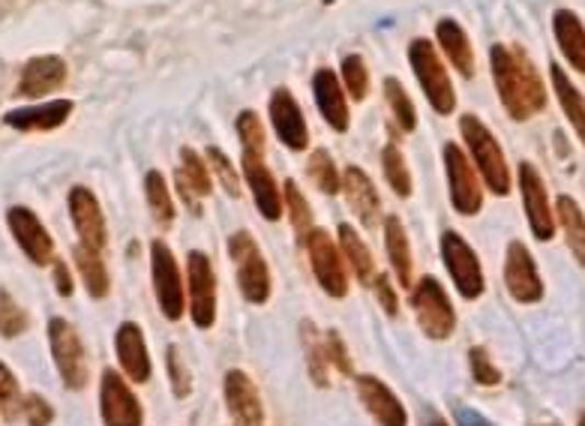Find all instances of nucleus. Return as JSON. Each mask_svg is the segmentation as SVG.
<instances>
[{
  "mask_svg": "<svg viewBox=\"0 0 585 426\" xmlns=\"http://www.w3.org/2000/svg\"><path fill=\"white\" fill-rule=\"evenodd\" d=\"M339 244H342V256H346V261L351 265V270H355V277H358L363 285H370V282H375V261H372V253L367 249V244L360 240V235L351 228V225H339Z\"/></svg>",
  "mask_w": 585,
  "mask_h": 426,
  "instance_id": "obj_31",
  "label": "nucleus"
},
{
  "mask_svg": "<svg viewBox=\"0 0 585 426\" xmlns=\"http://www.w3.org/2000/svg\"><path fill=\"white\" fill-rule=\"evenodd\" d=\"M552 31L562 45L564 57L574 64V69L585 72V27L580 22V15L571 10H559L552 15Z\"/></svg>",
  "mask_w": 585,
  "mask_h": 426,
  "instance_id": "obj_27",
  "label": "nucleus"
},
{
  "mask_svg": "<svg viewBox=\"0 0 585 426\" xmlns=\"http://www.w3.org/2000/svg\"><path fill=\"white\" fill-rule=\"evenodd\" d=\"M244 178H247L249 190L256 195L261 216L268 220H280L282 216V192L277 190V180L270 175V169L265 166V157H252L244 154Z\"/></svg>",
  "mask_w": 585,
  "mask_h": 426,
  "instance_id": "obj_24",
  "label": "nucleus"
},
{
  "mask_svg": "<svg viewBox=\"0 0 585 426\" xmlns=\"http://www.w3.org/2000/svg\"><path fill=\"white\" fill-rule=\"evenodd\" d=\"M301 343H304L306 363H310V375H313V382L318 384V388H327L325 343L318 339V334H315V327L310 325V322H304V325H301Z\"/></svg>",
  "mask_w": 585,
  "mask_h": 426,
  "instance_id": "obj_35",
  "label": "nucleus"
},
{
  "mask_svg": "<svg viewBox=\"0 0 585 426\" xmlns=\"http://www.w3.org/2000/svg\"><path fill=\"white\" fill-rule=\"evenodd\" d=\"M429 426H448V424H445V421H432V424H429Z\"/></svg>",
  "mask_w": 585,
  "mask_h": 426,
  "instance_id": "obj_51",
  "label": "nucleus"
},
{
  "mask_svg": "<svg viewBox=\"0 0 585 426\" xmlns=\"http://www.w3.org/2000/svg\"><path fill=\"white\" fill-rule=\"evenodd\" d=\"M310 261H313V273L318 285L325 289L330 298H346L349 292V277H346V265L339 256L334 237L327 235L325 228H313L304 240Z\"/></svg>",
  "mask_w": 585,
  "mask_h": 426,
  "instance_id": "obj_7",
  "label": "nucleus"
},
{
  "mask_svg": "<svg viewBox=\"0 0 585 426\" xmlns=\"http://www.w3.org/2000/svg\"><path fill=\"white\" fill-rule=\"evenodd\" d=\"M169 375H171V388H175V396H187L190 393V372L183 367V358L175 346L169 348Z\"/></svg>",
  "mask_w": 585,
  "mask_h": 426,
  "instance_id": "obj_48",
  "label": "nucleus"
},
{
  "mask_svg": "<svg viewBox=\"0 0 585 426\" xmlns=\"http://www.w3.org/2000/svg\"><path fill=\"white\" fill-rule=\"evenodd\" d=\"M469 360H472V372H474V382L477 384H486V388H493V384L502 382V372L495 370L493 360L486 358L484 348H472V355H469Z\"/></svg>",
  "mask_w": 585,
  "mask_h": 426,
  "instance_id": "obj_46",
  "label": "nucleus"
},
{
  "mask_svg": "<svg viewBox=\"0 0 585 426\" xmlns=\"http://www.w3.org/2000/svg\"><path fill=\"white\" fill-rule=\"evenodd\" d=\"M228 256L235 258L237 285L249 303H265L270 298V270L261 258L259 244L247 232H237L228 240Z\"/></svg>",
  "mask_w": 585,
  "mask_h": 426,
  "instance_id": "obj_4",
  "label": "nucleus"
},
{
  "mask_svg": "<svg viewBox=\"0 0 585 426\" xmlns=\"http://www.w3.org/2000/svg\"><path fill=\"white\" fill-rule=\"evenodd\" d=\"M559 223H562L564 228V237H567V247H571V253L576 256V261L585 268V216L583 211L576 208L574 199H567V195H562L559 199Z\"/></svg>",
  "mask_w": 585,
  "mask_h": 426,
  "instance_id": "obj_33",
  "label": "nucleus"
},
{
  "mask_svg": "<svg viewBox=\"0 0 585 426\" xmlns=\"http://www.w3.org/2000/svg\"><path fill=\"white\" fill-rule=\"evenodd\" d=\"M150 261H154V285H157L159 310L169 322H178L183 315V282H180L178 261L162 240H154Z\"/></svg>",
  "mask_w": 585,
  "mask_h": 426,
  "instance_id": "obj_13",
  "label": "nucleus"
},
{
  "mask_svg": "<svg viewBox=\"0 0 585 426\" xmlns=\"http://www.w3.org/2000/svg\"><path fill=\"white\" fill-rule=\"evenodd\" d=\"M55 285L60 298H69V294H72V277H69L67 261H57V258H55Z\"/></svg>",
  "mask_w": 585,
  "mask_h": 426,
  "instance_id": "obj_50",
  "label": "nucleus"
},
{
  "mask_svg": "<svg viewBox=\"0 0 585 426\" xmlns=\"http://www.w3.org/2000/svg\"><path fill=\"white\" fill-rule=\"evenodd\" d=\"M285 204H289V213H292V225L297 240L304 244L306 235L313 232V213H310V204H306L304 192L294 187V180L285 183Z\"/></svg>",
  "mask_w": 585,
  "mask_h": 426,
  "instance_id": "obj_40",
  "label": "nucleus"
},
{
  "mask_svg": "<svg viewBox=\"0 0 585 426\" xmlns=\"http://www.w3.org/2000/svg\"><path fill=\"white\" fill-rule=\"evenodd\" d=\"M69 213H72V225L81 237V247L102 253L109 244V232H105V216H102L97 195L88 187H72L69 190Z\"/></svg>",
  "mask_w": 585,
  "mask_h": 426,
  "instance_id": "obj_14",
  "label": "nucleus"
},
{
  "mask_svg": "<svg viewBox=\"0 0 585 426\" xmlns=\"http://www.w3.org/2000/svg\"><path fill=\"white\" fill-rule=\"evenodd\" d=\"M382 166H384V178L391 183V190H394L400 199H408V195H412V175H408V166H405L400 147L396 145L384 147Z\"/></svg>",
  "mask_w": 585,
  "mask_h": 426,
  "instance_id": "obj_36",
  "label": "nucleus"
},
{
  "mask_svg": "<svg viewBox=\"0 0 585 426\" xmlns=\"http://www.w3.org/2000/svg\"><path fill=\"white\" fill-rule=\"evenodd\" d=\"M313 93L318 112L325 114V121L337 133H346L349 130V105H346V97H342V85H339L337 72L334 69H315L313 76Z\"/></svg>",
  "mask_w": 585,
  "mask_h": 426,
  "instance_id": "obj_23",
  "label": "nucleus"
},
{
  "mask_svg": "<svg viewBox=\"0 0 585 426\" xmlns=\"http://www.w3.org/2000/svg\"><path fill=\"white\" fill-rule=\"evenodd\" d=\"M100 412L105 426H142L145 415L135 393L126 388V382L114 370L102 372L100 384Z\"/></svg>",
  "mask_w": 585,
  "mask_h": 426,
  "instance_id": "obj_12",
  "label": "nucleus"
},
{
  "mask_svg": "<svg viewBox=\"0 0 585 426\" xmlns=\"http://www.w3.org/2000/svg\"><path fill=\"white\" fill-rule=\"evenodd\" d=\"M408 64L415 69L420 88L427 93L429 105L439 114H450L457 109V93H453V85H450L448 72L441 67L436 48L427 40H415L408 45Z\"/></svg>",
  "mask_w": 585,
  "mask_h": 426,
  "instance_id": "obj_3",
  "label": "nucleus"
},
{
  "mask_svg": "<svg viewBox=\"0 0 585 426\" xmlns=\"http://www.w3.org/2000/svg\"><path fill=\"white\" fill-rule=\"evenodd\" d=\"M22 412H24V417H27V424L31 426H48L52 421H55V408H52V405H48V400H45V396H40V393H31V396L24 400Z\"/></svg>",
  "mask_w": 585,
  "mask_h": 426,
  "instance_id": "obj_45",
  "label": "nucleus"
},
{
  "mask_svg": "<svg viewBox=\"0 0 585 426\" xmlns=\"http://www.w3.org/2000/svg\"><path fill=\"white\" fill-rule=\"evenodd\" d=\"M505 282L507 292L514 294L519 303H538L543 298V282H540V273L535 268V258L526 249V244H519V240L507 247Z\"/></svg>",
  "mask_w": 585,
  "mask_h": 426,
  "instance_id": "obj_16",
  "label": "nucleus"
},
{
  "mask_svg": "<svg viewBox=\"0 0 585 426\" xmlns=\"http://www.w3.org/2000/svg\"><path fill=\"white\" fill-rule=\"evenodd\" d=\"M358 393L360 403L367 405L375 421L382 426H405L408 424V415H405L403 403L396 400V393L375 375H360L358 379Z\"/></svg>",
  "mask_w": 585,
  "mask_h": 426,
  "instance_id": "obj_21",
  "label": "nucleus"
},
{
  "mask_svg": "<svg viewBox=\"0 0 585 426\" xmlns=\"http://www.w3.org/2000/svg\"><path fill=\"white\" fill-rule=\"evenodd\" d=\"M384 247L391 256V265L396 270V280L400 285H412V247H408V235H405L400 216H387L384 220Z\"/></svg>",
  "mask_w": 585,
  "mask_h": 426,
  "instance_id": "obj_29",
  "label": "nucleus"
},
{
  "mask_svg": "<svg viewBox=\"0 0 585 426\" xmlns=\"http://www.w3.org/2000/svg\"><path fill=\"white\" fill-rule=\"evenodd\" d=\"M145 195L154 220H157L159 225H171V220H175V202H171L169 183L162 178V171H147Z\"/></svg>",
  "mask_w": 585,
  "mask_h": 426,
  "instance_id": "obj_34",
  "label": "nucleus"
},
{
  "mask_svg": "<svg viewBox=\"0 0 585 426\" xmlns=\"http://www.w3.org/2000/svg\"><path fill=\"white\" fill-rule=\"evenodd\" d=\"M207 159H211V169H214V175L220 178V183H223V190L228 192L232 199H237V195H240V178H237L232 159L225 157L220 147H207Z\"/></svg>",
  "mask_w": 585,
  "mask_h": 426,
  "instance_id": "obj_44",
  "label": "nucleus"
},
{
  "mask_svg": "<svg viewBox=\"0 0 585 426\" xmlns=\"http://www.w3.org/2000/svg\"><path fill=\"white\" fill-rule=\"evenodd\" d=\"M225 403H228V412L237 426H261L265 408H261L259 391L247 372L232 370L225 375Z\"/></svg>",
  "mask_w": 585,
  "mask_h": 426,
  "instance_id": "obj_20",
  "label": "nucleus"
},
{
  "mask_svg": "<svg viewBox=\"0 0 585 426\" xmlns=\"http://www.w3.org/2000/svg\"><path fill=\"white\" fill-rule=\"evenodd\" d=\"M342 192L349 199L351 211L358 213L360 220L367 225H372L379 220V192L372 187V180L358 169V166H349L346 169V178H342Z\"/></svg>",
  "mask_w": 585,
  "mask_h": 426,
  "instance_id": "obj_26",
  "label": "nucleus"
},
{
  "mask_svg": "<svg viewBox=\"0 0 585 426\" xmlns=\"http://www.w3.org/2000/svg\"><path fill=\"white\" fill-rule=\"evenodd\" d=\"M445 166H448V180H450V202L462 216H474L484 204V190L477 183L472 162L465 159L460 145L445 147Z\"/></svg>",
  "mask_w": 585,
  "mask_h": 426,
  "instance_id": "obj_11",
  "label": "nucleus"
},
{
  "mask_svg": "<svg viewBox=\"0 0 585 426\" xmlns=\"http://www.w3.org/2000/svg\"><path fill=\"white\" fill-rule=\"evenodd\" d=\"M187 282H190V313L195 327H214L216 322V277L214 265L204 253H190L187 261Z\"/></svg>",
  "mask_w": 585,
  "mask_h": 426,
  "instance_id": "obj_9",
  "label": "nucleus"
},
{
  "mask_svg": "<svg viewBox=\"0 0 585 426\" xmlns=\"http://www.w3.org/2000/svg\"><path fill=\"white\" fill-rule=\"evenodd\" d=\"M412 306L417 313V325L429 339H448L453 334L457 313H453L441 282H436L432 277H424L415 285V292H412Z\"/></svg>",
  "mask_w": 585,
  "mask_h": 426,
  "instance_id": "obj_6",
  "label": "nucleus"
},
{
  "mask_svg": "<svg viewBox=\"0 0 585 426\" xmlns=\"http://www.w3.org/2000/svg\"><path fill=\"white\" fill-rule=\"evenodd\" d=\"M64 81H67V64H64V57L43 55L24 64L15 93H19V97H27V100H40L45 93H55V90L64 88Z\"/></svg>",
  "mask_w": 585,
  "mask_h": 426,
  "instance_id": "obj_18",
  "label": "nucleus"
},
{
  "mask_svg": "<svg viewBox=\"0 0 585 426\" xmlns=\"http://www.w3.org/2000/svg\"><path fill=\"white\" fill-rule=\"evenodd\" d=\"M519 190H522V204L529 213V225L538 240H552L555 235V216L550 211L547 187L540 171L531 162H519Z\"/></svg>",
  "mask_w": 585,
  "mask_h": 426,
  "instance_id": "obj_15",
  "label": "nucleus"
},
{
  "mask_svg": "<svg viewBox=\"0 0 585 426\" xmlns=\"http://www.w3.org/2000/svg\"><path fill=\"white\" fill-rule=\"evenodd\" d=\"M27 325H31L27 313L15 303V298H12L7 289H0V334L7 339L22 337L24 330H27Z\"/></svg>",
  "mask_w": 585,
  "mask_h": 426,
  "instance_id": "obj_38",
  "label": "nucleus"
},
{
  "mask_svg": "<svg viewBox=\"0 0 585 426\" xmlns=\"http://www.w3.org/2000/svg\"><path fill=\"white\" fill-rule=\"evenodd\" d=\"M441 256H445V265H448L450 280L457 282V292L465 301H474V298L484 294L486 285L481 261H477L474 249L457 232H445V237H441Z\"/></svg>",
  "mask_w": 585,
  "mask_h": 426,
  "instance_id": "obj_8",
  "label": "nucleus"
},
{
  "mask_svg": "<svg viewBox=\"0 0 585 426\" xmlns=\"http://www.w3.org/2000/svg\"><path fill=\"white\" fill-rule=\"evenodd\" d=\"M114 348H117V360H121V367H124L126 379L135 384H145L147 379H150V358H147L142 327L133 325V322H124V325L117 327Z\"/></svg>",
  "mask_w": 585,
  "mask_h": 426,
  "instance_id": "obj_22",
  "label": "nucleus"
},
{
  "mask_svg": "<svg viewBox=\"0 0 585 426\" xmlns=\"http://www.w3.org/2000/svg\"><path fill=\"white\" fill-rule=\"evenodd\" d=\"M270 124L280 135L282 145L292 147V150H304L306 142H310L304 112L285 88L273 90V97H270Z\"/></svg>",
  "mask_w": 585,
  "mask_h": 426,
  "instance_id": "obj_17",
  "label": "nucleus"
},
{
  "mask_svg": "<svg viewBox=\"0 0 585 426\" xmlns=\"http://www.w3.org/2000/svg\"><path fill=\"white\" fill-rule=\"evenodd\" d=\"M493 79L498 100L514 121H529L547 105V88L531 67L529 55L514 45H493Z\"/></svg>",
  "mask_w": 585,
  "mask_h": 426,
  "instance_id": "obj_1",
  "label": "nucleus"
},
{
  "mask_svg": "<svg viewBox=\"0 0 585 426\" xmlns=\"http://www.w3.org/2000/svg\"><path fill=\"white\" fill-rule=\"evenodd\" d=\"M22 391H19V382H15V375L7 363H0V415L3 421H15V417L22 415Z\"/></svg>",
  "mask_w": 585,
  "mask_h": 426,
  "instance_id": "obj_42",
  "label": "nucleus"
},
{
  "mask_svg": "<svg viewBox=\"0 0 585 426\" xmlns=\"http://www.w3.org/2000/svg\"><path fill=\"white\" fill-rule=\"evenodd\" d=\"M384 97L391 102V112H394L396 124L403 133H412L417 126V112H415V102L408 100V93L396 79H384Z\"/></svg>",
  "mask_w": 585,
  "mask_h": 426,
  "instance_id": "obj_37",
  "label": "nucleus"
},
{
  "mask_svg": "<svg viewBox=\"0 0 585 426\" xmlns=\"http://www.w3.org/2000/svg\"><path fill=\"white\" fill-rule=\"evenodd\" d=\"M342 81H346V90H349L355 100H363L367 90H370V72H367V64L360 55H349L342 60Z\"/></svg>",
  "mask_w": 585,
  "mask_h": 426,
  "instance_id": "obj_43",
  "label": "nucleus"
},
{
  "mask_svg": "<svg viewBox=\"0 0 585 426\" xmlns=\"http://www.w3.org/2000/svg\"><path fill=\"white\" fill-rule=\"evenodd\" d=\"M72 100H52L40 102V105H27V109H12L3 114V124L19 130V133H52L57 126L67 124L72 114Z\"/></svg>",
  "mask_w": 585,
  "mask_h": 426,
  "instance_id": "obj_19",
  "label": "nucleus"
},
{
  "mask_svg": "<svg viewBox=\"0 0 585 426\" xmlns=\"http://www.w3.org/2000/svg\"><path fill=\"white\" fill-rule=\"evenodd\" d=\"M580 426H585V412H583V417H580Z\"/></svg>",
  "mask_w": 585,
  "mask_h": 426,
  "instance_id": "obj_52",
  "label": "nucleus"
},
{
  "mask_svg": "<svg viewBox=\"0 0 585 426\" xmlns=\"http://www.w3.org/2000/svg\"><path fill=\"white\" fill-rule=\"evenodd\" d=\"M72 258H76V268H79V277L90 298H97V301L105 298L109 294V270L102 265L100 253H93V249L79 244V247L72 249Z\"/></svg>",
  "mask_w": 585,
  "mask_h": 426,
  "instance_id": "obj_32",
  "label": "nucleus"
},
{
  "mask_svg": "<svg viewBox=\"0 0 585 426\" xmlns=\"http://www.w3.org/2000/svg\"><path fill=\"white\" fill-rule=\"evenodd\" d=\"M7 225H10L15 244L22 247L24 256L31 258L34 265L45 268V265L55 261V240L45 232L43 220L31 208H10L7 211Z\"/></svg>",
  "mask_w": 585,
  "mask_h": 426,
  "instance_id": "obj_10",
  "label": "nucleus"
},
{
  "mask_svg": "<svg viewBox=\"0 0 585 426\" xmlns=\"http://www.w3.org/2000/svg\"><path fill=\"white\" fill-rule=\"evenodd\" d=\"M237 135H240V145L244 154L252 157H265V126H261L259 114L256 112H240L237 114Z\"/></svg>",
  "mask_w": 585,
  "mask_h": 426,
  "instance_id": "obj_41",
  "label": "nucleus"
},
{
  "mask_svg": "<svg viewBox=\"0 0 585 426\" xmlns=\"http://www.w3.org/2000/svg\"><path fill=\"white\" fill-rule=\"evenodd\" d=\"M310 178L322 192L327 195H334V192L342 190V180H339V171L334 166V159L327 150H315L313 157H310Z\"/></svg>",
  "mask_w": 585,
  "mask_h": 426,
  "instance_id": "obj_39",
  "label": "nucleus"
},
{
  "mask_svg": "<svg viewBox=\"0 0 585 426\" xmlns=\"http://www.w3.org/2000/svg\"><path fill=\"white\" fill-rule=\"evenodd\" d=\"M436 34H439V43L445 48V55L450 57V64L460 69L465 79H472L474 76V52L472 45H469V36L462 31L460 24L453 22V19H441L436 24Z\"/></svg>",
  "mask_w": 585,
  "mask_h": 426,
  "instance_id": "obj_28",
  "label": "nucleus"
},
{
  "mask_svg": "<svg viewBox=\"0 0 585 426\" xmlns=\"http://www.w3.org/2000/svg\"><path fill=\"white\" fill-rule=\"evenodd\" d=\"M550 76L552 88L559 93V102H562L564 114H567V121H571V126H574L576 135H580V142L585 145V97L574 88V81L567 79V72H564L559 64H552Z\"/></svg>",
  "mask_w": 585,
  "mask_h": 426,
  "instance_id": "obj_30",
  "label": "nucleus"
},
{
  "mask_svg": "<svg viewBox=\"0 0 585 426\" xmlns=\"http://www.w3.org/2000/svg\"><path fill=\"white\" fill-rule=\"evenodd\" d=\"M375 294H379V301H382L384 310H387L391 315H396V306H400V303H396V292L391 289V280H387L384 273L375 277Z\"/></svg>",
  "mask_w": 585,
  "mask_h": 426,
  "instance_id": "obj_49",
  "label": "nucleus"
},
{
  "mask_svg": "<svg viewBox=\"0 0 585 426\" xmlns=\"http://www.w3.org/2000/svg\"><path fill=\"white\" fill-rule=\"evenodd\" d=\"M180 175H178V187H180V195L187 199V204H190L192 211L202 213V202L199 199H204V195H211V187H214V180H211V171H207V166H204V159L192 150V147H183L180 150Z\"/></svg>",
  "mask_w": 585,
  "mask_h": 426,
  "instance_id": "obj_25",
  "label": "nucleus"
},
{
  "mask_svg": "<svg viewBox=\"0 0 585 426\" xmlns=\"http://www.w3.org/2000/svg\"><path fill=\"white\" fill-rule=\"evenodd\" d=\"M325 351H327V363H334L342 375H351V358H349V348L342 343L337 330H330L325 339Z\"/></svg>",
  "mask_w": 585,
  "mask_h": 426,
  "instance_id": "obj_47",
  "label": "nucleus"
},
{
  "mask_svg": "<svg viewBox=\"0 0 585 426\" xmlns=\"http://www.w3.org/2000/svg\"><path fill=\"white\" fill-rule=\"evenodd\" d=\"M460 130L465 145H469L474 166L484 175L486 190H493L495 195H507L510 192V169H507L505 154H502V147L495 142V135L477 121V114H462Z\"/></svg>",
  "mask_w": 585,
  "mask_h": 426,
  "instance_id": "obj_2",
  "label": "nucleus"
},
{
  "mask_svg": "<svg viewBox=\"0 0 585 426\" xmlns=\"http://www.w3.org/2000/svg\"><path fill=\"white\" fill-rule=\"evenodd\" d=\"M48 346H52V358L64 384L69 391H81L88 384V358H85V346L76 327L69 325L67 318L48 322Z\"/></svg>",
  "mask_w": 585,
  "mask_h": 426,
  "instance_id": "obj_5",
  "label": "nucleus"
}]
</instances>
